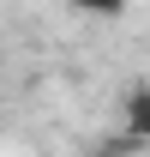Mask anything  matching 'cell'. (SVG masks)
Here are the masks:
<instances>
[{
  "label": "cell",
  "instance_id": "obj_1",
  "mask_svg": "<svg viewBox=\"0 0 150 157\" xmlns=\"http://www.w3.org/2000/svg\"><path fill=\"white\" fill-rule=\"evenodd\" d=\"M126 133L132 139H150V91H138V97L126 103Z\"/></svg>",
  "mask_w": 150,
  "mask_h": 157
}]
</instances>
